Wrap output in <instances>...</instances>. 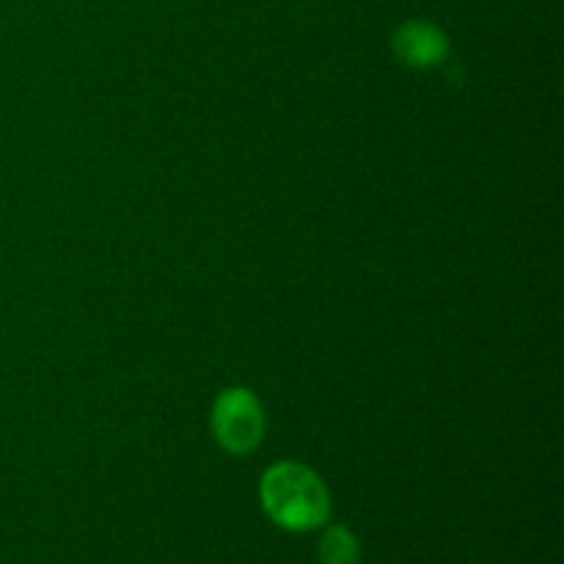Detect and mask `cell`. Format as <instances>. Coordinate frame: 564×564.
I'll return each mask as SVG.
<instances>
[{
	"mask_svg": "<svg viewBox=\"0 0 564 564\" xmlns=\"http://www.w3.org/2000/svg\"><path fill=\"white\" fill-rule=\"evenodd\" d=\"M262 505L279 527L308 532L328 521L330 499L323 479L297 463H279L262 479Z\"/></svg>",
	"mask_w": 564,
	"mask_h": 564,
	"instance_id": "obj_1",
	"label": "cell"
},
{
	"mask_svg": "<svg viewBox=\"0 0 564 564\" xmlns=\"http://www.w3.org/2000/svg\"><path fill=\"white\" fill-rule=\"evenodd\" d=\"M213 433L231 455H248L257 449L264 433V413L248 389H226L215 400Z\"/></svg>",
	"mask_w": 564,
	"mask_h": 564,
	"instance_id": "obj_2",
	"label": "cell"
},
{
	"mask_svg": "<svg viewBox=\"0 0 564 564\" xmlns=\"http://www.w3.org/2000/svg\"><path fill=\"white\" fill-rule=\"evenodd\" d=\"M394 50L400 61H405L408 66L427 69V66H438L446 58L449 42H446V36L438 28L424 25V22H408V25L397 31Z\"/></svg>",
	"mask_w": 564,
	"mask_h": 564,
	"instance_id": "obj_3",
	"label": "cell"
},
{
	"mask_svg": "<svg viewBox=\"0 0 564 564\" xmlns=\"http://www.w3.org/2000/svg\"><path fill=\"white\" fill-rule=\"evenodd\" d=\"M319 560L323 564H358V543L350 529H328L319 540Z\"/></svg>",
	"mask_w": 564,
	"mask_h": 564,
	"instance_id": "obj_4",
	"label": "cell"
}]
</instances>
